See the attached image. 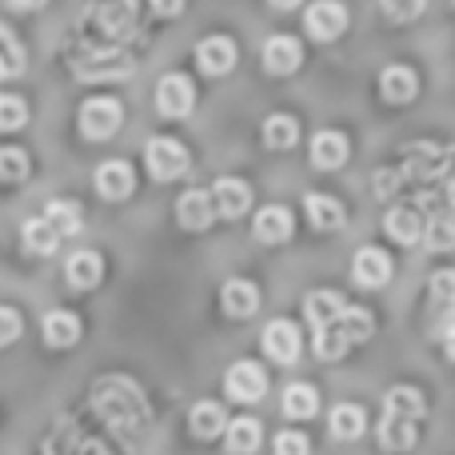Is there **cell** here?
<instances>
[{"instance_id":"obj_1","label":"cell","mask_w":455,"mask_h":455,"mask_svg":"<svg viewBox=\"0 0 455 455\" xmlns=\"http://www.w3.org/2000/svg\"><path fill=\"white\" fill-rule=\"evenodd\" d=\"M92 408L100 411L112 427H124V432H132V427H140L144 419H148V408H144L140 387H136L132 379H124V376L100 379V384L92 387Z\"/></svg>"},{"instance_id":"obj_2","label":"cell","mask_w":455,"mask_h":455,"mask_svg":"<svg viewBox=\"0 0 455 455\" xmlns=\"http://www.w3.org/2000/svg\"><path fill=\"white\" fill-rule=\"evenodd\" d=\"M132 68H136V60L124 52V44H104V40H84L76 48V56H72V72L80 80H92V84H100V80H124V76H132Z\"/></svg>"},{"instance_id":"obj_3","label":"cell","mask_w":455,"mask_h":455,"mask_svg":"<svg viewBox=\"0 0 455 455\" xmlns=\"http://www.w3.org/2000/svg\"><path fill=\"white\" fill-rule=\"evenodd\" d=\"M88 24H96V40L124 44L136 32V0H92Z\"/></svg>"},{"instance_id":"obj_4","label":"cell","mask_w":455,"mask_h":455,"mask_svg":"<svg viewBox=\"0 0 455 455\" xmlns=\"http://www.w3.org/2000/svg\"><path fill=\"white\" fill-rule=\"evenodd\" d=\"M448 164H451V152L440 148V144H408L400 160V180L432 184L440 176H448Z\"/></svg>"},{"instance_id":"obj_5","label":"cell","mask_w":455,"mask_h":455,"mask_svg":"<svg viewBox=\"0 0 455 455\" xmlns=\"http://www.w3.org/2000/svg\"><path fill=\"white\" fill-rule=\"evenodd\" d=\"M144 164H148V172L156 176V180L168 184V180H180L192 160L180 140H172V136H152L148 148H144Z\"/></svg>"},{"instance_id":"obj_6","label":"cell","mask_w":455,"mask_h":455,"mask_svg":"<svg viewBox=\"0 0 455 455\" xmlns=\"http://www.w3.org/2000/svg\"><path fill=\"white\" fill-rule=\"evenodd\" d=\"M120 120H124V108H120V100H112V96H92V100L80 104V132H84L88 140H108V136H116Z\"/></svg>"},{"instance_id":"obj_7","label":"cell","mask_w":455,"mask_h":455,"mask_svg":"<svg viewBox=\"0 0 455 455\" xmlns=\"http://www.w3.org/2000/svg\"><path fill=\"white\" fill-rule=\"evenodd\" d=\"M192 104H196V88H192V80L184 76V72L160 76V84H156V112L160 116L180 120L192 112Z\"/></svg>"},{"instance_id":"obj_8","label":"cell","mask_w":455,"mask_h":455,"mask_svg":"<svg viewBox=\"0 0 455 455\" xmlns=\"http://www.w3.org/2000/svg\"><path fill=\"white\" fill-rule=\"evenodd\" d=\"M224 392H228V400H235V403H256L259 395L267 392V371L251 360H235L224 376Z\"/></svg>"},{"instance_id":"obj_9","label":"cell","mask_w":455,"mask_h":455,"mask_svg":"<svg viewBox=\"0 0 455 455\" xmlns=\"http://www.w3.org/2000/svg\"><path fill=\"white\" fill-rule=\"evenodd\" d=\"M259 344H264V355L272 363H296L304 339H299V328L291 320H272L264 328V336H259Z\"/></svg>"},{"instance_id":"obj_10","label":"cell","mask_w":455,"mask_h":455,"mask_svg":"<svg viewBox=\"0 0 455 455\" xmlns=\"http://www.w3.org/2000/svg\"><path fill=\"white\" fill-rule=\"evenodd\" d=\"M304 28L312 40H336L347 28V8L339 0H315L304 12Z\"/></svg>"},{"instance_id":"obj_11","label":"cell","mask_w":455,"mask_h":455,"mask_svg":"<svg viewBox=\"0 0 455 455\" xmlns=\"http://www.w3.org/2000/svg\"><path fill=\"white\" fill-rule=\"evenodd\" d=\"M352 280L360 288H384L392 280V256L384 248H360L352 259Z\"/></svg>"},{"instance_id":"obj_12","label":"cell","mask_w":455,"mask_h":455,"mask_svg":"<svg viewBox=\"0 0 455 455\" xmlns=\"http://www.w3.org/2000/svg\"><path fill=\"white\" fill-rule=\"evenodd\" d=\"M304 64V48L296 36H267L264 40V72L272 76H291Z\"/></svg>"},{"instance_id":"obj_13","label":"cell","mask_w":455,"mask_h":455,"mask_svg":"<svg viewBox=\"0 0 455 455\" xmlns=\"http://www.w3.org/2000/svg\"><path fill=\"white\" fill-rule=\"evenodd\" d=\"M235 44L228 36H204L196 44V64L204 76H224V72L235 68Z\"/></svg>"},{"instance_id":"obj_14","label":"cell","mask_w":455,"mask_h":455,"mask_svg":"<svg viewBox=\"0 0 455 455\" xmlns=\"http://www.w3.org/2000/svg\"><path fill=\"white\" fill-rule=\"evenodd\" d=\"M212 196V208L228 220H235V216H243L251 208V188L243 180H235V176H220L216 180V188L208 192Z\"/></svg>"},{"instance_id":"obj_15","label":"cell","mask_w":455,"mask_h":455,"mask_svg":"<svg viewBox=\"0 0 455 455\" xmlns=\"http://www.w3.org/2000/svg\"><path fill=\"white\" fill-rule=\"evenodd\" d=\"M291 228H296V220H291V212L283 204H267L256 212V220H251V235H256L259 243H283L291 235Z\"/></svg>"},{"instance_id":"obj_16","label":"cell","mask_w":455,"mask_h":455,"mask_svg":"<svg viewBox=\"0 0 455 455\" xmlns=\"http://www.w3.org/2000/svg\"><path fill=\"white\" fill-rule=\"evenodd\" d=\"M132 188H136V176L124 160H108V164L96 168V192L104 200H124L132 196Z\"/></svg>"},{"instance_id":"obj_17","label":"cell","mask_w":455,"mask_h":455,"mask_svg":"<svg viewBox=\"0 0 455 455\" xmlns=\"http://www.w3.org/2000/svg\"><path fill=\"white\" fill-rule=\"evenodd\" d=\"M376 440H379V448L384 451H411L416 448V440H419L416 419L387 416L384 411V419H379V427H376Z\"/></svg>"},{"instance_id":"obj_18","label":"cell","mask_w":455,"mask_h":455,"mask_svg":"<svg viewBox=\"0 0 455 455\" xmlns=\"http://www.w3.org/2000/svg\"><path fill=\"white\" fill-rule=\"evenodd\" d=\"M176 220H180V228H188V232L212 228V220H216L212 196H208V192H184L180 204H176Z\"/></svg>"},{"instance_id":"obj_19","label":"cell","mask_w":455,"mask_h":455,"mask_svg":"<svg viewBox=\"0 0 455 455\" xmlns=\"http://www.w3.org/2000/svg\"><path fill=\"white\" fill-rule=\"evenodd\" d=\"M220 307L232 320H248L251 312L259 307V291L251 280H228L220 288Z\"/></svg>"},{"instance_id":"obj_20","label":"cell","mask_w":455,"mask_h":455,"mask_svg":"<svg viewBox=\"0 0 455 455\" xmlns=\"http://www.w3.org/2000/svg\"><path fill=\"white\" fill-rule=\"evenodd\" d=\"M379 92H384L387 104H408V100H416L419 80H416V72H411V68L392 64V68L379 72Z\"/></svg>"},{"instance_id":"obj_21","label":"cell","mask_w":455,"mask_h":455,"mask_svg":"<svg viewBox=\"0 0 455 455\" xmlns=\"http://www.w3.org/2000/svg\"><path fill=\"white\" fill-rule=\"evenodd\" d=\"M64 275H68V288L88 291V288H96V283H100L104 259L96 256V251H72L68 264H64Z\"/></svg>"},{"instance_id":"obj_22","label":"cell","mask_w":455,"mask_h":455,"mask_svg":"<svg viewBox=\"0 0 455 455\" xmlns=\"http://www.w3.org/2000/svg\"><path fill=\"white\" fill-rule=\"evenodd\" d=\"M40 331H44V344L48 347H72L80 339V320L72 312H64V307H56V312L44 315Z\"/></svg>"},{"instance_id":"obj_23","label":"cell","mask_w":455,"mask_h":455,"mask_svg":"<svg viewBox=\"0 0 455 455\" xmlns=\"http://www.w3.org/2000/svg\"><path fill=\"white\" fill-rule=\"evenodd\" d=\"M347 160V136L344 132H315L312 140V164L331 172V168H344Z\"/></svg>"},{"instance_id":"obj_24","label":"cell","mask_w":455,"mask_h":455,"mask_svg":"<svg viewBox=\"0 0 455 455\" xmlns=\"http://www.w3.org/2000/svg\"><path fill=\"white\" fill-rule=\"evenodd\" d=\"M384 411L387 416H403V419H424V411H427V400H424V392L419 387H408V384H400V387H392V392L384 395Z\"/></svg>"},{"instance_id":"obj_25","label":"cell","mask_w":455,"mask_h":455,"mask_svg":"<svg viewBox=\"0 0 455 455\" xmlns=\"http://www.w3.org/2000/svg\"><path fill=\"white\" fill-rule=\"evenodd\" d=\"M344 312V296L339 291H312V296L304 299V315H307V323H312L315 331L320 328H328V323H336V315Z\"/></svg>"},{"instance_id":"obj_26","label":"cell","mask_w":455,"mask_h":455,"mask_svg":"<svg viewBox=\"0 0 455 455\" xmlns=\"http://www.w3.org/2000/svg\"><path fill=\"white\" fill-rule=\"evenodd\" d=\"M188 427H192V435H196V440H216V435H224L228 416H224L220 403L204 400V403H196V408H192Z\"/></svg>"},{"instance_id":"obj_27","label":"cell","mask_w":455,"mask_h":455,"mask_svg":"<svg viewBox=\"0 0 455 455\" xmlns=\"http://www.w3.org/2000/svg\"><path fill=\"white\" fill-rule=\"evenodd\" d=\"M259 440H264V427H259V419H251V416H243V419H235V424L224 427V443L232 455H251L259 448Z\"/></svg>"},{"instance_id":"obj_28","label":"cell","mask_w":455,"mask_h":455,"mask_svg":"<svg viewBox=\"0 0 455 455\" xmlns=\"http://www.w3.org/2000/svg\"><path fill=\"white\" fill-rule=\"evenodd\" d=\"M304 212L312 228H320V232H331V228H344V204L331 196H320V192H312V196L304 200Z\"/></svg>"},{"instance_id":"obj_29","label":"cell","mask_w":455,"mask_h":455,"mask_svg":"<svg viewBox=\"0 0 455 455\" xmlns=\"http://www.w3.org/2000/svg\"><path fill=\"white\" fill-rule=\"evenodd\" d=\"M384 232L392 235L395 243H416L424 235V220H419L416 208H392L384 216Z\"/></svg>"},{"instance_id":"obj_30","label":"cell","mask_w":455,"mask_h":455,"mask_svg":"<svg viewBox=\"0 0 455 455\" xmlns=\"http://www.w3.org/2000/svg\"><path fill=\"white\" fill-rule=\"evenodd\" d=\"M320 411V392L312 384H291L283 392V416L288 419H312Z\"/></svg>"},{"instance_id":"obj_31","label":"cell","mask_w":455,"mask_h":455,"mask_svg":"<svg viewBox=\"0 0 455 455\" xmlns=\"http://www.w3.org/2000/svg\"><path fill=\"white\" fill-rule=\"evenodd\" d=\"M331 435L336 440H360L363 427H368V416H363V408H355V403H339V408H331Z\"/></svg>"},{"instance_id":"obj_32","label":"cell","mask_w":455,"mask_h":455,"mask_svg":"<svg viewBox=\"0 0 455 455\" xmlns=\"http://www.w3.org/2000/svg\"><path fill=\"white\" fill-rule=\"evenodd\" d=\"M336 328H339V336H344L347 344H360V339H368V336H371L376 320H371L368 307H352V304H344V312L336 315Z\"/></svg>"},{"instance_id":"obj_33","label":"cell","mask_w":455,"mask_h":455,"mask_svg":"<svg viewBox=\"0 0 455 455\" xmlns=\"http://www.w3.org/2000/svg\"><path fill=\"white\" fill-rule=\"evenodd\" d=\"M20 235H24V248H28L32 256H52L56 243H60V235L48 228L44 216H32V220H24Z\"/></svg>"},{"instance_id":"obj_34","label":"cell","mask_w":455,"mask_h":455,"mask_svg":"<svg viewBox=\"0 0 455 455\" xmlns=\"http://www.w3.org/2000/svg\"><path fill=\"white\" fill-rule=\"evenodd\" d=\"M299 140V120L288 116V112H275V116L264 120V144L267 148H291Z\"/></svg>"},{"instance_id":"obj_35","label":"cell","mask_w":455,"mask_h":455,"mask_svg":"<svg viewBox=\"0 0 455 455\" xmlns=\"http://www.w3.org/2000/svg\"><path fill=\"white\" fill-rule=\"evenodd\" d=\"M44 220L56 235H76L80 232V204L76 200H52L48 212H44Z\"/></svg>"},{"instance_id":"obj_36","label":"cell","mask_w":455,"mask_h":455,"mask_svg":"<svg viewBox=\"0 0 455 455\" xmlns=\"http://www.w3.org/2000/svg\"><path fill=\"white\" fill-rule=\"evenodd\" d=\"M24 72V44L12 36V28L0 24V80L20 76Z\"/></svg>"},{"instance_id":"obj_37","label":"cell","mask_w":455,"mask_h":455,"mask_svg":"<svg viewBox=\"0 0 455 455\" xmlns=\"http://www.w3.org/2000/svg\"><path fill=\"white\" fill-rule=\"evenodd\" d=\"M28 152L24 148H0V180L4 184H20L28 180Z\"/></svg>"},{"instance_id":"obj_38","label":"cell","mask_w":455,"mask_h":455,"mask_svg":"<svg viewBox=\"0 0 455 455\" xmlns=\"http://www.w3.org/2000/svg\"><path fill=\"white\" fill-rule=\"evenodd\" d=\"M347 347H352V344H347V339L339 336V328H336V323H328V328H320V331H315V355H320V360H331V363H336V360H344V355H347Z\"/></svg>"},{"instance_id":"obj_39","label":"cell","mask_w":455,"mask_h":455,"mask_svg":"<svg viewBox=\"0 0 455 455\" xmlns=\"http://www.w3.org/2000/svg\"><path fill=\"white\" fill-rule=\"evenodd\" d=\"M28 124V104L20 96H0V132H20Z\"/></svg>"},{"instance_id":"obj_40","label":"cell","mask_w":455,"mask_h":455,"mask_svg":"<svg viewBox=\"0 0 455 455\" xmlns=\"http://www.w3.org/2000/svg\"><path fill=\"white\" fill-rule=\"evenodd\" d=\"M379 8H384V16L387 20H395V24H408V20H416L419 12L427 8V0H379Z\"/></svg>"},{"instance_id":"obj_41","label":"cell","mask_w":455,"mask_h":455,"mask_svg":"<svg viewBox=\"0 0 455 455\" xmlns=\"http://www.w3.org/2000/svg\"><path fill=\"white\" fill-rule=\"evenodd\" d=\"M272 451L275 455H307L312 451V443H307L304 432H280L275 435V443H272Z\"/></svg>"},{"instance_id":"obj_42","label":"cell","mask_w":455,"mask_h":455,"mask_svg":"<svg viewBox=\"0 0 455 455\" xmlns=\"http://www.w3.org/2000/svg\"><path fill=\"white\" fill-rule=\"evenodd\" d=\"M427 248H432V251H448L451 248V220H448V216L427 220Z\"/></svg>"},{"instance_id":"obj_43","label":"cell","mask_w":455,"mask_h":455,"mask_svg":"<svg viewBox=\"0 0 455 455\" xmlns=\"http://www.w3.org/2000/svg\"><path fill=\"white\" fill-rule=\"evenodd\" d=\"M20 312L16 307H0V347H8L12 339H20Z\"/></svg>"},{"instance_id":"obj_44","label":"cell","mask_w":455,"mask_h":455,"mask_svg":"<svg viewBox=\"0 0 455 455\" xmlns=\"http://www.w3.org/2000/svg\"><path fill=\"white\" fill-rule=\"evenodd\" d=\"M400 184H403V180H400V172L384 168V172H376V196H384V200H387L395 188H400Z\"/></svg>"},{"instance_id":"obj_45","label":"cell","mask_w":455,"mask_h":455,"mask_svg":"<svg viewBox=\"0 0 455 455\" xmlns=\"http://www.w3.org/2000/svg\"><path fill=\"white\" fill-rule=\"evenodd\" d=\"M432 291H435V299L448 307V304H451V272H440V275H435V280H432Z\"/></svg>"},{"instance_id":"obj_46","label":"cell","mask_w":455,"mask_h":455,"mask_svg":"<svg viewBox=\"0 0 455 455\" xmlns=\"http://www.w3.org/2000/svg\"><path fill=\"white\" fill-rule=\"evenodd\" d=\"M148 4L156 16H180L184 12V0H148Z\"/></svg>"},{"instance_id":"obj_47","label":"cell","mask_w":455,"mask_h":455,"mask_svg":"<svg viewBox=\"0 0 455 455\" xmlns=\"http://www.w3.org/2000/svg\"><path fill=\"white\" fill-rule=\"evenodd\" d=\"M12 8H20V12H32V8H44L48 0H8Z\"/></svg>"},{"instance_id":"obj_48","label":"cell","mask_w":455,"mask_h":455,"mask_svg":"<svg viewBox=\"0 0 455 455\" xmlns=\"http://www.w3.org/2000/svg\"><path fill=\"white\" fill-rule=\"evenodd\" d=\"M272 4H275V8H296L299 0H272Z\"/></svg>"}]
</instances>
